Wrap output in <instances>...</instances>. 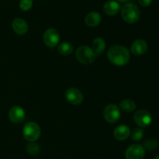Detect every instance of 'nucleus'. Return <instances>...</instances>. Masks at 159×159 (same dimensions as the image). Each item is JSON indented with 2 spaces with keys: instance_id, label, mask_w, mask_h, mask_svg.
<instances>
[{
  "instance_id": "nucleus-1",
  "label": "nucleus",
  "mask_w": 159,
  "mask_h": 159,
  "mask_svg": "<svg viewBox=\"0 0 159 159\" xmlns=\"http://www.w3.org/2000/svg\"><path fill=\"white\" fill-rule=\"evenodd\" d=\"M107 57L113 64L122 66L128 63L130 56L127 48L121 45H114L108 50Z\"/></svg>"
},
{
  "instance_id": "nucleus-2",
  "label": "nucleus",
  "mask_w": 159,
  "mask_h": 159,
  "mask_svg": "<svg viewBox=\"0 0 159 159\" xmlns=\"http://www.w3.org/2000/svg\"><path fill=\"white\" fill-rule=\"evenodd\" d=\"M141 11L134 3H127L121 8V17L128 23H134L139 20Z\"/></svg>"
},
{
  "instance_id": "nucleus-3",
  "label": "nucleus",
  "mask_w": 159,
  "mask_h": 159,
  "mask_svg": "<svg viewBox=\"0 0 159 159\" xmlns=\"http://www.w3.org/2000/svg\"><path fill=\"white\" fill-rule=\"evenodd\" d=\"M76 58L81 63L88 65L94 62L96 59V55L90 47L82 45L76 51Z\"/></svg>"
},
{
  "instance_id": "nucleus-4",
  "label": "nucleus",
  "mask_w": 159,
  "mask_h": 159,
  "mask_svg": "<svg viewBox=\"0 0 159 159\" xmlns=\"http://www.w3.org/2000/svg\"><path fill=\"white\" fill-rule=\"evenodd\" d=\"M41 130L40 127L34 122L26 123L23 128V134L24 138L30 142H34L40 137Z\"/></svg>"
},
{
  "instance_id": "nucleus-5",
  "label": "nucleus",
  "mask_w": 159,
  "mask_h": 159,
  "mask_svg": "<svg viewBox=\"0 0 159 159\" xmlns=\"http://www.w3.org/2000/svg\"><path fill=\"white\" fill-rule=\"evenodd\" d=\"M120 110L117 105L114 104H110L107 105L103 111L104 118L109 123H115L120 118Z\"/></svg>"
},
{
  "instance_id": "nucleus-6",
  "label": "nucleus",
  "mask_w": 159,
  "mask_h": 159,
  "mask_svg": "<svg viewBox=\"0 0 159 159\" xmlns=\"http://www.w3.org/2000/svg\"><path fill=\"white\" fill-rule=\"evenodd\" d=\"M134 120L138 126L141 127H147L152 123V116L149 112L144 109L137 111L134 115Z\"/></svg>"
},
{
  "instance_id": "nucleus-7",
  "label": "nucleus",
  "mask_w": 159,
  "mask_h": 159,
  "mask_svg": "<svg viewBox=\"0 0 159 159\" xmlns=\"http://www.w3.org/2000/svg\"><path fill=\"white\" fill-rule=\"evenodd\" d=\"M59 40H60L59 33L54 28H49L43 34V41L45 45L50 48H54L57 46Z\"/></svg>"
},
{
  "instance_id": "nucleus-8",
  "label": "nucleus",
  "mask_w": 159,
  "mask_h": 159,
  "mask_svg": "<svg viewBox=\"0 0 159 159\" xmlns=\"http://www.w3.org/2000/svg\"><path fill=\"white\" fill-rule=\"evenodd\" d=\"M145 155L144 147L141 144H132L127 149L125 153L127 159H143Z\"/></svg>"
},
{
  "instance_id": "nucleus-9",
  "label": "nucleus",
  "mask_w": 159,
  "mask_h": 159,
  "mask_svg": "<svg viewBox=\"0 0 159 159\" xmlns=\"http://www.w3.org/2000/svg\"><path fill=\"white\" fill-rule=\"evenodd\" d=\"M65 98L71 104L79 105L83 101V94L76 88H69L65 92Z\"/></svg>"
},
{
  "instance_id": "nucleus-10",
  "label": "nucleus",
  "mask_w": 159,
  "mask_h": 159,
  "mask_svg": "<svg viewBox=\"0 0 159 159\" xmlns=\"http://www.w3.org/2000/svg\"><path fill=\"white\" fill-rule=\"evenodd\" d=\"M25 115V111L23 108L19 105H15L9 109V118L12 123L18 124L24 120Z\"/></svg>"
},
{
  "instance_id": "nucleus-11",
  "label": "nucleus",
  "mask_w": 159,
  "mask_h": 159,
  "mask_svg": "<svg viewBox=\"0 0 159 159\" xmlns=\"http://www.w3.org/2000/svg\"><path fill=\"white\" fill-rule=\"evenodd\" d=\"M130 49H131V52L134 55H142L147 51L148 44L143 39H138L134 41Z\"/></svg>"
},
{
  "instance_id": "nucleus-12",
  "label": "nucleus",
  "mask_w": 159,
  "mask_h": 159,
  "mask_svg": "<svg viewBox=\"0 0 159 159\" xmlns=\"http://www.w3.org/2000/svg\"><path fill=\"white\" fill-rule=\"evenodd\" d=\"M12 26L13 31L17 34L23 35L25 34L28 31V24L24 20L21 18H16L12 21Z\"/></svg>"
},
{
  "instance_id": "nucleus-13",
  "label": "nucleus",
  "mask_w": 159,
  "mask_h": 159,
  "mask_svg": "<svg viewBox=\"0 0 159 159\" xmlns=\"http://www.w3.org/2000/svg\"><path fill=\"white\" fill-rule=\"evenodd\" d=\"M130 134V129L128 126L120 125L115 128L113 135L114 137L118 140H124L129 137Z\"/></svg>"
},
{
  "instance_id": "nucleus-14",
  "label": "nucleus",
  "mask_w": 159,
  "mask_h": 159,
  "mask_svg": "<svg viewBox=\"0 0 159 159\" xmlns=\"http://www.w3.org/2000/svg\"><path fill=\"white\" fill-rule=\"evenodd\" d=\"M120 10V6L119 3L114 0L107 1L103 6V11L107 15L114 16Z\"/></svg>"
},
{
  "instance_id": "nucleus-15",
  "label": "nucleus",
  "mask_w": 159,
  "mask_h": 159,
  "mask_svg": "<svg viewBox=\"0 0 159 159\" xmlns=\"http://www.w3.org/2000/svg\"><path fill=\"white\" fill-rule=\"evenodd\" d=\"M101 20H102V17L99 12H91L85 17V22L89 26L94 27L100 23Z\"/></svg>"
},
{
  "instance_id": "nucleus-16",
  "label": "nucleus",
  "mask_w": 159,
  "mask_h": 159,
  "mask_svg": "<svg viewBox=\"0 0 159 159\" xmlns=\"http://www.w3.org/2000/svg\"><path fill=\"white\" fill-rule=\"evenodd\" d=\"M92 49L95 52L96 55H99L103 52L106 48V42L105 40L101 37H97L95 39L93 42V45H92Z\"/></svg>"
},
{
  "instance_id": "nucleus-17",
  "label": "nucleus",
  "mask_w": 159,
  "mask_h": 159,
  "mask_svg": "<svg viewBox=\"0 0 159 159\" xmlns=\"http://www.w3.org/2000/svg\"><path fill=\"white\" fill-rule=\"evenodd\" d=\"M73 48H74V47H73L72 44H71L70 42L65 41L59 45L57 51H58L59 54L67 56L71 54V52L73 51Z\"/></svg>"
},
{
  "instance_id": "nucleus-18",
  "label": "nucleus",
  "mask_w": 159,
  "mask_h": 159,
  "mask_svg": "<svg viewBox=\"0 0 159 159\" xmlns=\"http://www.w3.org/2000/svg\"><path fill=\"white\" fill-rule=\"evenodd\" d=\"M120 108L121 110L125 112H131L136 108V104L134 101L130 99H125L122 101L120 104Z\"/></svg>"
},
{
  "instance_id": "nucleus-19",
  "label": "nucleus",
  "mask_w": 159,
  "mask_h": 159,
  "mask_svg": "<svg viewBox=\"0 0 159 159\" xmlns=\"http://www.w3.org/2000/svg\"><path fill=\"white\" fill-rule=\"evenodd\" d=\"M26 150H27V152L31 155H37L40 153V147L37 143H34V142H30L27 144Z\"/></svg>"
},
{
  "instance_id": "nucleus-20",
  "label": "nucleus",
  "mask_w": 159,
  "mask_h": 159,
  "mask_svg": "<svg viewBox=\"0 0 159 159\" xmlns=\"http://www.w3.org/2000/svg\"><path fill=\"white\" fill-rule=\"evenodd\" d=\"M144 130L141 128H136V129L132 131L131 138L134 140H136V141L141 140L144 137Z\"/></svg>"
},
{
  "instance_id": "nucleus-21",
  "label": "nucleus",
  "mask_w": 159,
  "mask_h": 159,
  "mask_svg": "<svg viewBox=\"0 0 159 159\" xmlns=\"http://www.w3.org/2000/svg\"><path fill=\"white\" fill-rule=\"evenodd\" d=\"M33 6V0H20V8L23 11H28Z\"/></svg>"
},
{
  "instance_id": "nucleus-22",
  "label": "nucleus",
  "mask_w": 159,
  "mask_h": 159,
  "mask_svg": "<svg viewBox=\"0 0 159 159\" xmlns=\"http://www.w3.org/2000/svg\"><path fill=\"white\" fill-rule=\"evenodd\" d=\"M144 147H145L147 149H155L158 146V142L156 140H154V139H151V140H147L144 143Z\"/></svg>"
},
{
  "instance_id": "nucleus-23",
  "label": "nucleus",
  "mask_w": 159,
  "mask_h": 159,
  "mask_svg": "<svg viewBox=\"0 0 159 159\" xmlns=\"http://www.w3.org/2000/svg\"><path fill=\"white\" fill-rule=\"evenodd\" d=\"M152 1H153V0H138V2H139L140 5H141L142 6L147 7V6H149L152 4Z\"/></svg>"
},
{
  "instance_id": "nucleus-24",
  "label": "nucleus",
  "mask_w": 159,
  "mask_h": 159,
  "mask_svg": "<svg viewBox=\"0 0 159 159\" xmlns=\"http://www.w3.org/2000/svg\"><path fill=\"white\" fill-rule=\"evenodd\" d=\"M116 1L120 2H127L128 0H116Z\"/></svg>"
},
{
  "instance_id": "nucleus-25",
  "label": "nucleus",
  "mask_w": 159,
  "mask_h": 159,
  "mask_svg": "<svg viewBox=\"0 0 159 159\" xmlns=\"http://www.w3.org/2000/svg\"><path fill=\"white\" fill-rule=\"evenodd\" d=\"M153 159H159V155H157V156H155V157H154Z\"/></svg>"
}]
</instances>
